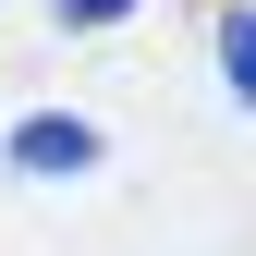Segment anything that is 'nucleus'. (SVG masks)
Listing matches in <instances>:
<instances>
[{"label": "nucleus", "instance_id": "nucleus-1", "mask_svg": "<svg viewBox=\"0 0 256 256\" xmlns=\"http://www.w3.org/2000/svg\"><path fill=\"white\" fill-rule=\"evenodd\" d=\"M0 158H12L24 183H74V171H98V122H86V110H24Z\"/></svg>", "mask_w": 256, "mask_h": 256}, {"label": "nucleus", "instance_id": "nucleus-3", "mask_svg": "<svg viewBox=\"0 0 256 256\" xmlns=\"http://www.w3.org/2000/svg\"><path fill=\"white\" fill-rule=\"evenodd\" d=\"M134 0H61V24H122Z\"/></svg>", "mask_w": 256, "mask_h": 256}, {"label": "nucleus", "instance_id": "nucleus-2", "mask_svg": "<svg viewBox=\"0 0 256 256\" xmlns=\"http://www.w3.org/2000/svg\"><path fill=\"white\" fill-rule=\"evenodd\" d=\"M220 86L256 110V12H220Z\"/></svg>", "mask_w": 256, "mask_h": 256}]
</instances>
